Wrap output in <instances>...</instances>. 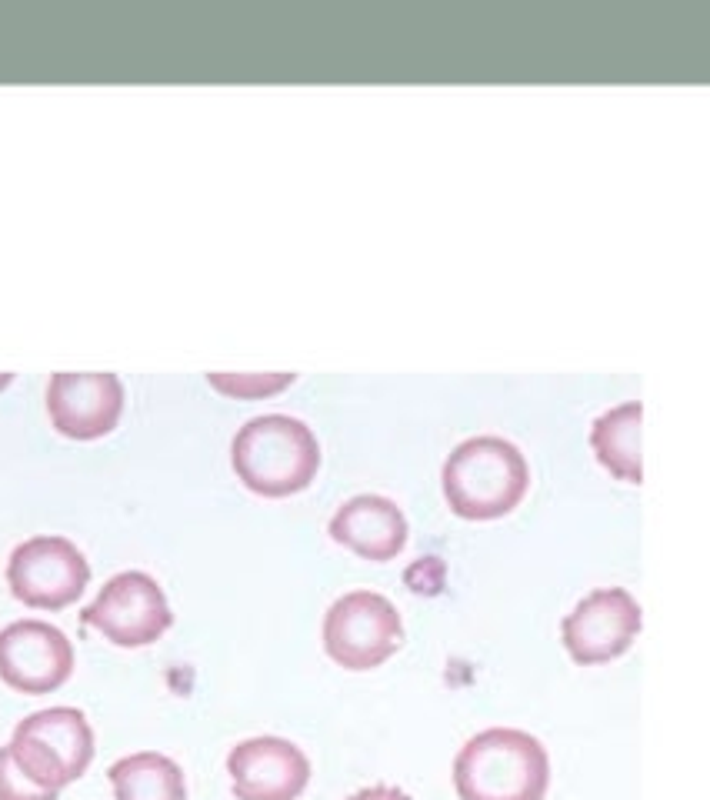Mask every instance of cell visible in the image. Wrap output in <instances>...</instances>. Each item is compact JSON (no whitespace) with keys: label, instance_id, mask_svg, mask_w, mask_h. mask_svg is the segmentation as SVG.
Returning <instances> with one entry per match:
<instances>
[{"label":"cell","instance_id":"cell-1","mask_svg":"<svg viewBox=\"0 0 710 800\" xmlns=\"http://www.w3.org/2000/svg\"><path fill=\"white\" fill-rule=\"evenodd\" d=\"M550 757L544 744L517 727H490L470 737L454 760L460 800H544Z\"/></svg>","mask_w":710,"mask_h":800},{"label":"cell","instance_id":"cell-2","mask_svg":"<svg viewBox=\"0 0 710 800\" xmlns=\"http://www.w3.org/2000/svg\"><path fill=\"white\" fill-rule=\"evenodd\" d=\"M237 477L260 497H290L310 487L320 467V444L304 420L264 414L247 420L230 444Z\"/></svg>","mask_w":710,"mask_h":800},{"label":"cell","instance_id":"cell-3","mask_svg":"<svg viewBox=\"0 0 710 800\" xmlns=\"http://www.w3.org/2000/svg\"><path fill=\"white\" fill-rule=\"evenodd\" d=\"M444 497L464 520H497L527 494L530 470L524 454L504 437H470L450 450L444 464Z\"/></svg>","mask_w":710,"mask_h":800},{"label":"cell","instance_id":"cell-4","mask_svg":"<svg viewBox=\"0 0 710 800\" xmlns=\"http://www.w3.org/2000/svg\"><path fill=\"white\" fill-rule=\"evenodd\" d=\"M7 747L34 784L60 794L67 784L87 774L94 760V730L84 710L47 707L20 720Z\"/></svg>","mask_w":710,"mask_h":800},{"label":"cell","instance_id":"cell-5","mask_svg":"<svg viewBox=\"0 0 710 800\" xmlns=\"http://www.w3.org/2000/svg\"><path fill=\"white\" fill-rule=\"evenodd\" d=\"M404 640L397 607L374 590H350L334 600L324 617V647L334 664L370 670L394 654Z\"/></svg>","mask_w":710,"mask_h":800},{"label":"cell","instance_id":"cell-6","mask_svg":"<svg viewBox=\"0 0 710 800\" xmlns=\"http://www.w3.org/2000/svg\"><path fill=\"white\" fill-rule=\"evenodd\" d=\"M90 564L67 537L40 534L10 550L7 584L20 604L34 610H64L84 594Z\"/></svg>","mask_w":710,"mask_h":800},{"label":"cell","instance_id":"cell-7","mask_svg":"<svg viewBox=\"0 0 710 800\" xmlns=\"http://www.w3.org/2000/svg\"><path fill=\"white\" fill-rule=\"evenodd\" d=\"M87 627L100 630L117 647H147L174 624L167 594L144 570H124L100 587L80 614Z\"/></svg>","mask_w":710,"mask_h":800},{"label":"cell","instance_id":"cell-8","mask_svg":"<svg viewBox=\"0 0 710 800\" xmlns=\"http://www.w3.org/2000/svg\"><path fill=\"white\" fill-rule=\"evenodd\" d=\"M74 674V644L47 620L24 617L0 630V680L20 694H50Z\"/></svg>","mask_w":710,"mask_h":800},{"label":"cell","instance_id":"cell-9","mask_svg":"<svg viewBox=\"0 0 710 800\" xmlns=\"http://www.w3.org/2000/svg\"><path fill=\"white\" fill-rule=\"evenodd\" d=\"M124 410V384L110 370H57L47 384V414L64 437L97 440Z\"/></svg>","mask_w":710,"mask_h":800},{"label":"cell","instance_id":"cell-10","mask_svg":"<svg viewBox=\"0 0 710 800\" xmlns=\"http://www.w3.org/2000/svg\"><path fill=\"white\" fill-rule=\"evenodd\" d=\"M640 634V604L624 587H600L564 617V644L577 664L620 657Z\"/></svg>","mask_w":710,"mask_h":800},{"label":"cell","instance_id":"cell-11","mask_svg":"<svg viewBox=\"0 0 710 800\" xmlns=\"http://www.w3.org/2000/svg\"><path fill=\"white\" fill-rule=\"evenodd\" d=\"M237 800H297L310 784V760L284 737H250L227 754Z\"/></svg>","mask_w":710,"mask_h":800},{"label":"cell","instance_id":"cell-12","mask_svg":"<svg viewBox=\"0 0 710 800\" xmlns=\"http://www.w3.org/2000/svg\"><path fill=\"white\" fill-rule=\"evenodd\" d=\"M330 537L364 560H394L407 544V517L394 500L360 494L330 517Z\"/></svg>","mask_w":710,"mask_h":800},{"label":"cell","instance_id":"cell-13","mask_svg":"<svg viewBox=\"0 0 710 800\" xmlns=\"http://www.w3.org/2000/svg\"><path fill=\"white\" fill-rule=\"evenodd\" d=\"M114 800H187V780L177 760L157 750L120 757L107 770Z\"/></svg>","mask_w":710,"mask_h":800},{"label":"cell","instance_id":"cell-14","mask_svg":"<svg viewBox=\"0 0 710 800\" xmlns=\"http://www.w3.org/2000/svg\"><path fill=\"white\" fill-rule=\"evenodd\" d=\"M640 414H644V404L627 400V404L600 414L594 420V430H590V447H594L597 460L617 480H630V484L644 480V467H640Z\"/></svg>","mask_w":710,"mask_h":800},{"label":"cell","instance_id":"cell-15","mask_svg":"<svg viewBox=\"0 0 710 800\" xmlns=\"http://www.w3.org/2000/svg\"><path fill=\"white\" fill-rule=\"evenodd\" d=\"M210 387L220 390L227 397H240V400H257V397H270L277 390H284L294 374H224V370H214L207 374Z\"/></svg>","mask_w":710,"mask_h":800},{"label":"cell","instance_id":"cell-16","mask_svg":"<svg viewBox=\"0 0 710 800\" xmlns=\"http://www.w3.org/2000/svg\"><path fill=\"white\" fill-rule=\"evenodd\" d=\"M0 800H57V790L34 784L4 744L0 747Z\"/></svg>","mask_w":710,"mask_h":800},{"label":"cell","instance_id":"cell-17","mask_svg":"<svg viewBox=\"0 0 710 800\" xmlns=\"http://www.w3.org/2000/svg\"><path fill=\"white\" fill-rule=\"evenodd\" d=\"M347 800H410L400 787H387V784H377V787H364L357 790V794H350Z\"/></svg>","mask_w":710,"mask_h":800},{"label":"cell","instance_id":"cell-18","mask_svg":"<svg viewBox=\"0 0 710 800\" xmlns=\"http://www.w3.org/2000/svg\"><path fill=\"white\" fill-rule=\"evenodd\" d=\"M10 377H14V374H0V387H7V384H10Z\"/></svg>","mask_w":710,"mask_h":800}]
</instances>
